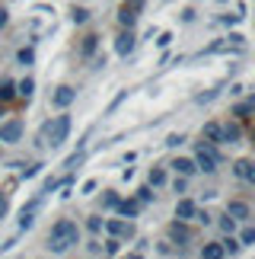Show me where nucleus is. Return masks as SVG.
I'll list each match as a JSON object with an SVG mask.
<instances>
[{
	"label": "nucleus",
	"mask_w": 255,
	"mask_h": 259,
	"mask_svg": "<svg viewBox=\"0 0 255 259\" xmlns=\"http://www.w3.org/2000/svg\"><path fill=\"white\" fill-rule=\"evenodd\" d=\"M169 237H172V240L182 246V243H188V240H192V231L185 227V221H175V224L169 227Z\"/></svg>",
	"instance_id": "1a4fd4ad"
},
{
	"label": "nucleus",
	"mask_w": 255,
	"mask_h": 259,
	"mask_svg": "<svg viewBox=\"0 0 255 259\" xmlns=\"http://www.w3.org/2000/svg\"><path fill=\"white\" fill-rule=\"evenodd\" d=\"M45 132H48V144H51V147H61L67 141V135H71V115H57L54 122L45 128Z\"/></svg>",
	"instance_id": "f03ea898"
},
{
	"label": "nucleus",
	"mask_w": 255,
	"mask_h": 259,
	"mask_svg": "<svg viewBox=\"0 0 255 259\" xmlns=\"http://www.w3.org/2000/svg\"><path fill=\"white\" fill-rule=\"evenodd\" d=\"M150 198H153V192H150V189H141V195H137V202L144 205V202H150Z\"/></svg>",
	"instance_id": "cd10ccee"
},
{
	"label": "nucleus",
	"mask_w": 255,
	"mask_h": 259,
	"mask_svg": "<svg viewBox=\"0 0 255 259\" xmlns=\"http://www.w3.org/2000/svg\"><path fill=\"white\" fill-rule=\"evenodd\" d=\"M7 23V13H4V10H0V26H4Z\"/></svg>",
	"instance_id": "2f4dec72"
},
{
	"label": "nucleus",
	"mask_w": 255,
	"mask_h": 259,
	"mask_svg": "<svg viewBox=\"0 0 255 259\" xmlns=\"http://www.w3.org/2000/svg\"><path fill=\"white\" fill-rule=\"evenodd\" d=\"M233 173L242 176V179H249V183H255V163H249V160H239L236 166H233Z\"/></svg>",
	"instance_id": "f8f14e48"
},
{
	"label": "nucleus",
	"mask_w": 255,
	"mask_h": 259,
	"mask_svg": "<svg viewBox=\"0 0 255 259\" xmlns=\"http://www.w3.org/2000/svg\"><path fill=\"white\" fill-rule=\"evenodd\" d=\"M77 237H80L77 224L71 221V218H61V221H54L51 234H48V250L51 253H67L77 243Z\"/></svg>",
	"instance_id": "f257e3e1"
},
{
	"label": "nucleus",
	"mask_w": 255,
	"mask_h": 259,
	"mask_svg": "<svg viewBox=\"0 0 255 259\" xmlns=\"http://www.w3.org/2000/svg\"><path fill=\"white\" fill-rule=\"evenodd\" d=\"M217 160H220V157H217V151H214V144L204 141L198 147V160H195V166H201L204 173H214V170H217Z\"/></svg>",
	"instance_id": "7ed1b4c3"
},
{
	"label": "nucleus",
	"mask_w": 255,
	"mask_h": 259,
	"mask_svg": "<svg viewBox=\"0 0 255 259\" xmlns=\"http://www.w3.org/2000/svg\"><path fill=\"white\" fill-rule=\"evenodd\" d=\"M227 214L233 218V221H246V218H249V205L246 202H230L227 205Z\"/></svg>",
	"instance_id": "9d476101"
},
{
	"label": "nucleus",
	"mask_w": 255,
	"mask_h": 259,
	"mask_svg": "<svg viewBox=\"0 0 255 259\" xmlns=\"http://www.w3.org/2000/svg\"><path fill=\"white\" fill-rule=\"evenodd\" d=\"M131 48H134V32L128 29V32H121V35H118V42H115V52H118V55H128Z\"/></svg>",
	"instance_id": "9b49d317"
},
{
	"label": "nucleus",
	"mask_w": 255,
	"mask_h": 259,
	"mask_svg": "<svg viewBox=\"0 0 255 259\" xmlns=\"http://www.w3.org/2000/svg\"><path fill=\"white\" fill-rule=\"evenodd\" d=\"M93 48H96V35H90V38L83 42V52H93Z\"/></svg>",
	"instance_id": "c756f323"
},
{
	"label": "nucleus",
	"mask_w": 255,
	"mask_h": 259,
	"mask_svg": "<svg viewBox=\"0 0 255 259\" xmlns=\"http://www.w3.org/2000/svg\"><path fill=\"white\" fill-rule=\"evenodd\" d=\"M242 243H255V227H246V231H242Z\"/></svg>",
	"instance_id": "a878e982"
},
{
	"label": "nucleus",
	"mask_w": 255,
	"mask_h": 259,
	"mask_svg": "<svg viewBox=\"0 0 255 259\" xmlns=\"http://www.w3.org/2000/svg\"><path fill=\"white\" fill-rule=\"evenodd\" d=\"M233 224H236V221H233L230 214H227V218H223V221H220V227H223V231H227V234H233Z\"/></svg>",
	"instance_id": "bb28decb"
},
{
	"label": "nucleus",
	"mask_w": 255,
	"mask_h": 259,
	"mask_svg": "<svg viewBox=\"0 0 255 259\" xmlns=\"http://www.w3.org/2000/svg\"><path fill=\"white\" fill-rule=\"evenodd\" d=\"M220 132H223V141H230V144H233V141H239V135H242V132H239V125H227V128H220Z\"/></svg>",
	"instance_id": "a211bd4d"
},
{
	"label": "nucleus",
	"mask_w": 255,
	"mask_h": 259,
	"mask_svg": "<svg viewBox=\"0 0 255 259\" xmlns=\"http://www.w3.org/2000/svg\"><path fill=\"white\" fill-rule=\"evenodd\" d=\"M51 99H54V106L64 109V106H71L74 99H77V90H74V87H57V93H54Z\"/></svg>",
	"instance_id": "6e6552de"
},
{
	"label": "nucleus",
	"mask_w": 255,
	"mask_h": 259,
	"mask_svg": "<svg viewBox=\"0 0 255 259\" xmlns=\"http://www.w3.org/2000/svg\"><path fill=\"white\" fill-rule=\"evenodd\" d=\"M32 90H35V80H29V77H26V80L19 83V96H26V99H29V96H32Z\"/></svg>",
	"instance_id": "412c9836"
},
{
	"label": "nucleus",
	"mask_w": 255,
	"mask_h": 259,
	"mask_svg": "<svg viewBox=\"0 0 255 259\" xmlns=\"http://www.w3.org/2000/svg\"><path fill=\"white\" fill-rule=\"evenodd\" d=\"M105 227H109V234H115V237H134V227L128 221H121V218H112Z\"/></svg>",
	"instance_id": "423d86ee"
},
{
	"label": "nucleus",
	"mask_w": 255,
	"mask_h": 259,
	"mask_svg": "<svg viewBox=\"0 0 255 259\" xmlns=\"http://www.w3.org/2000/svg\"><path fill=\"white\" fill-rule=\"evenodd\" d=\"M86 16H90V10H83V7H74V23H86Z\"/></svg>",
	"instance_id": "5701e85b"
},
{
	"label": "nucleus",
	"mask_w": 255,
	"mask_h": 259,
	"mask_svg": "<svg viewBox=\"0 0 255 259\" xmlns=\"http://www.w3.org/2000/svg\"><path fill=\"white\" fill-rule=\"evenodd\" d=\"M195 214H198V208H195L192 198H182V202L175 205V218H179V221H192Z\"/></svg>",
	"instance_id": "0eeeda50"
},
{
	"label": "nucleus",
	"mask_w": 255,
	"mask_h": 259,
	"mask_svg": "<svg viewBox=\"0 0 255 259\" xmlns=\"http://www.w3.org/2000/svg\"><path fill=\"white\" fill-rule=\"evenodd\" d=\"M7 211H10V202H7V198H4V195H0V218H4Z\"/></svg>",
	"instance_id": "7c9ffc66"
},
{
	"label": "nucleus",
	"mask_w": 255,
	"mask_h": 259,
	"mask_svg": "<svg viewBox=\"0 0 255 259\" xmlns=\"http://www.w3.org/2000/svg\"><path fill=\"white\" fill-rule=\"evenodd\" d=\"M220 246H223V253H230V256H236V253H239V240H233V237H227V240H223Z\"/></svg>",
	"instance_id": "6ab92c4d"
},
{
	"label": "nucleus",
	"mask_w": 255,
	"mask_h": 259,
	"mask_svg": "<svg viewBox=\"0 0 255 259\" xmlns=\"http://www.w3.org/2000/svg\"><path fill=\"white\" fill-rule=\"evenodd\" d=\"M166 183V173L160 170V166H153V170H150V186H163Z\"/></svg>",
	"instance_id": "aec40b11"
},
{
	"label": "nucleus",
	"mask_w": 255,
	"mask_h": 259,
	"mask_svg": "<svg viewBox=\"0 0 255 259\" xmlns=\"http://www.w3.org/2000/svg\"><path fill=\"white\" fill-rule=\"evenodd\" d=\"M35 211H38V202H32L29 208H23V218H19V227H32V221H35Z\"/></svg>",
	"instance_id": "2eb2a0df"
},
{
	"label": "nucleus",
	"mask_w": 255,
	"mask_h": 259,
	"mask_svg": "<svg viewBox=\"0 0 255 259\" xmlns=\"http://www.w3.org/2000/svg\"><path fill=\"white\" fill-rule=\"evenodd\" d=\"M204 138H208V144H217V141H223V132H220V125H217V122H208V125H204Z\"/></svg>",
	"instance_id": "ddd939ff"
},
{
	"label": "nucleus",
	"mask_w": 255,
	"mask_h": 259,
	"mask_svg": "<svg viewBox=\"0 0 255 259\" xmlns=\"http://www.w3.org/2000/svg\"><path fill=\"white\" fill-rule=\"evenodd\" d=\"M201 256H204V259H220V256H223V246H220V243H204V246H201Z\"/></svg>",
	"instance_id": "f3484780"
},
{
	"label": "nucleus",
	"mask_w": 255,
	"mask_h": 259,
	"mask_svg": "<svg viewBox=\"0 0 255 259\" xmlns=\"http://www.w3.org/2000/svg\"><path fill=\"white\" fill-rule=\"evenodd\" d=\"M172 166H175V173H182V176H192L195 170H198V166H195V160H188V157H179Z\"/></svg>",
	"instance_id": "4468645a"
},
{
	"label": "nucleus",
	"mask_w": 255,
	"mask_h": 259,
	"mask_svg": "<svg viewBox=\"0 0 255 259\" xmlns=\"http://www.w3.org/2000/svg\"><path fill=\"white\" fill-rule=\"evenodd\" d=\"M13 96V83L10 80H0V99H10Z\"/></svg>",
	"instance_id": "4be33fe9"
},
{
	"label": "nucleus",
	"mask_w": 255,
	"mask_h": 259,
	"mask_svg": "<svg viewBox=\"0 0 255 259\" xmlns=\"http://www.w3.org/2000/svg\"><path fill=\"white\" fill-rule=\"evenodd\" d=\"M252 106H255V99H252V103H242V106H236V115H246Z\"/></svg>",
	"instance_id": "c85d7f7f"
},
{
	"label": "nucleus",
	"mask_w": 255,
	"mask_h": 259,
	"mask_svg": "<svg viewBox=\"0 0 255 259\" xmlns=\"http://www.w3.org/2000/svg\"><path fill=\"white\" fill-rule=\"evenodd\" d=\"M144 10V0H128V4L121 7V13H118V19H121V26H128L131 29L134 26V19H137V13Z\"/></svg>",
	"instance_id": "39448f33"
},
{
	"label": "nucleus",
	"mask_w": 255,
	"mask_h": 259,
	"mask_svg": "<svg viewBox=\"0 0 255 259\" xmlns=\"http://www.w3.org/2000/svg\"><path fill=\"white\" fill-rule=\"evenodd\" d=\"M32 48H23V52H19V61H23V64H32Z\"/></svg>",
	"instance_id": "b1692460"
},
{
	"label": "nucleus",
	"mask_w": 255,
	"mask_h": 259,
	"mask_svg": "<svg viewBox=\"0 0 255 259\" xmlns=\"http://www.w3.org/2000/svg\"><path fill=\"white\" fill-rule=\"evenodd\" d=\"M102 202H105V208H115V205H118V195H115V192H105Z\"/></svg>",
	"instance_id": "393cba45"
},
{
	"label": "nucleus",
	"mask_w": 255,
	"mask_h": 259,
	"mask_svg": "<svg viewBox=\"0 0 255 259\" xmlns=\"http://www.w3.org/2000/svg\"><path fill=\"white\" fill-rule=\"evenodd\" d=\"M19 138H23V122L19 118H10V122L0 125V141L4 144H16Z\"/></svg>",
	"instance_id": "20e7f679"
},
{
	"label": "nucleus",
	"mask_w": 255,
	"mask_h": 259,
	"mask_svg": "<svg viewBox=\"0 0 255 259\" xmlns=\"http://www.w3.org/2000/svg\"><path fill=\"white\" fill-rule=\"evenodd\" d=\"M115 208H118V211H121L124 218H134L137 211H141V202H131V198H124V202H118Z\"/></svg>",
	"instance_id": "dca6fc26"
}]
</instances>
